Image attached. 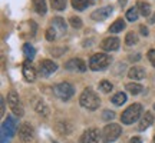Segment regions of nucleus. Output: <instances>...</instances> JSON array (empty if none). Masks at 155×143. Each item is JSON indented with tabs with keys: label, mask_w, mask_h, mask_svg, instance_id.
<instances>
[{
	"label": "nucleus",
	"mask_w": 155,
	"mask_h": 143,
	"mask_svg": "<svg viewBox=\"0 0 155 143\" xmlns=\"http://www.w3.org/2000/svg\"><path fill=\"white\" fill-rule=\"evenodd\" d=\"M112 83L111 82H108V80H102V82H99V89L104 92V93H109L112 90Z\"/></svg>",
	"instance_id": "nucleus-28"
},
{
	"label": "nucleus",
	"mask_w": 155,
	"mask_h": 143,
	"mask_svg": "<svg viewBox=\"0 0 155 143\" xmlns=\"http://www.w3.org/2000/svg\"><path fill=\"white\" fill-rule=\"evenodd\" d=\"M154 123V115L151 113V112H145V115L141 117V120H139V126H138V130L141 132H144L145 129H148Z\"/></svg>",
	"instance_id": "nucleus-16"
},
{
	"label": "nucleus",
	"mask_w": 155,
	"mask_h": 143,
	"mask_svg": "<svg viewBox=\"0 0 155 143\" xmlns=\"http://www.w3.org/2000/svg\"><path fill=\"white\" fill-rule=\"evenodd\" d=\"M111 62H112V57L108 56L106 53H95L89 59V69L95 72L104 70V69H106L111 65Z\"/></svg>",
	"instance_id": "nucleus-3"
},
{
	"label": "nucleus",
	"mask_w": 155,
	"mask_h": 143,
	"mask_svg": "<svg viewBox=\"0 0 155 143\" xmlns=\"http://www.w3.org/2000/svg\"><path fill=\"white\" fill-rule=\"evenodd\" d=\"M53 93H55L56 97H59L61 100H69L75 93V89H73L71 83L63 82L53 86Z\"/></svg>",
	"instance_id": "nucleus-6"
},
{
	"label": "nucleus",
	"mask_w": 155,
	"mask_h": 143,
	"mask_svg": "<svg viewBox=\"0 0 155 143\" xmlns=\"http://www.w3.org/2000/svg\"><path fill=\"white\" fill-rule=\"evenodd\" d=\"M98 138H99L98 130L95 127H92V129H88L86 132H83L79 143H98Z\"/></svg>",
	"instance_id": "nucleus-13"
},
{
	"label": "nucleus",
	"mask_w": 155,
	"mask_h": 143,
	"mask_svg": "<svg viewBox=\"0 0 155 143\" xmlns=\"http://www.w3.org/2000/svg\"><path fill=\"white\" fill-rule=\"evenodd\" d=\"M125 29V22L122 20V19H116L115 22L111 24V27H109V32L111 33H119Z\"/></svg>",
	"instance_id": "nucleus-21"
},
{
	"label": "nucleus",
	"mask_w": 155,
	"mask_h": 143,
	"mask_svg": "<svg viewBox=\"0 0 155 143\" xmlns=\"http://www.w3.org/2000/svg\"><path fill=\"white\" fill-rule=\"evenodd\" d=\"M138 5H137V7H138V10H139V14L141 16H144V17H148L151 14V6L147 3V2H137Z\"/></svg>",
	"instance_id": "nucleus-18"
},
{
	"label": "nucleus",
	"mask_w": 155,
	"mask_h": 143,
	"mask_svg": "<svg viewBox=\"0 0 155 143\" xmlns=\"http://www.w3.org/2000/svg\"><path fill=\"white\" fill-rule=\"evenodd\" d=\"M65 69L72 72H86V65L82 59H71L65 63Z\"/></svg>",
	"instance_id": "nucleus-12"
},
{
	"label": "nucleus",
	"mask_w": 155,
	"mask_h": 143,
	"mask_svg": "<svg viewBox=\"0 0 155 143\" xmlns=\"http://www.w3.org/2000/svg\"><path fill=\"white\" fill-rule=\"evenodd\" d=\"M142 115V106L141 103H132L128 106L125 112L121 115V122L124 125H132L134 122H137Z\"/></svg>",
	"instance_id": "nucleus-2"
},
{
	"label": "nucleus",
	"mask_w": 155,
	"mask_h": 143,
	"mask_svg": "<svg viewBox=\"0 0 155 143\" xmlns=\"http://www.w3.org/2000/svg\"><path fill=\"white\" fill-rule=\"evenodd\" d=\"M137 42H138V37H137V34L134 33V32L127 33V36H125V43H127L128 46H134Z\"/></svg>",
	"instance_id": "nucleus-27"
},
{
	"label": "nucleus",
	"mask_w": 155,
	"mask_h": 143,
	"mask_svg": "<svg viewBox=\"0 0 155 143\" xmlns=\"http://www.w3.org/2000/svg\"><path fill=\"white\" fill-rule=\"evenodd\" d=\"M50 6H52V9H55V10H58V11L65 10L66 0H50Z\"/></svg>",
	"instance_id": "nucleus-25"
},
{
	"label": "nucleus",
	"mask_w": 155,
	"mask_h": 143,
	"mask_svg": "<svg viewBox=\"0 0 155 143\" xmlns=\"http://www.w3.org/2000/svg\"><path fill=\"white\" fill-rule=\"evenodd\" d=\"M114 117H115V113H114L112 110H105V112L102 113V119H104V120H106V122L112 120Z\"/></svg>",
	"instance_id": "nucleus-32"
},
{
	"label": "nucleus",
	"mask_w": 155,
	"mask_h": 143,
	"mask_svg": "<svg viewBox=\"0 0 155 143\" xmlns=\"http://www.w3.org/2000/svg\"><path fill=\"white\" fill-rule=\"evenodd\" d=\"M23 53H25V56H26V59L30 60V62H32V59H33L35 55H36L33 46H32V44H29V43H26L25 46H23Z\"/></svg>",
	"instance_id": "nucleus-24"
},
{
	"label": "nucleus",
	"mask_w": 155,
	"mask_h": 143,
	"mask_svg": "<svg viewBox=\"0 0 155 143\" xmlns=\"http://www.w3.org/2000/svg\"><path fill=\"white\" fill-rule=\"evenodd\" d=\"M154 109H155V103H154Z\"/></svg>",
	"instance_id": "nucleus-40"
},
{
	"label": "nucleus",
	"mask_w": 155,
	"mask_h": 143,
	"mask_svg": "<svg viewBox=\"0 0 155 143\" xmlns=\"http://www.w3.org/2000/svg\"><path fill=\"white\" fill-rule=\"evenodd\" d=\"M69 23H71V26L75 29H81L82 27V20H81V17H76V16H72L69 19Z\"/></svg>",
	"instance_id": "nucleus-31"
},
{
	"label": "nucleus",
	"mask_w": 155,
	"mask_h": 143,
	"mask_svg": "<svg viewBox=\"0 0 155 143\" xmlns=\"http://www.w3.org/2000/svg\"><path fill=\"white\" fill-rule=\"evenodd\" d=\"M138 16H139L138 7H131V9L127 11V20H129V22H135V20L138 19Z\"/></svg>",
	"instance_id": "nucleus-26"
},
{
	"label": "nucleus",
	"mask_w": 155,
	"mask_h": 143,
	"mask_svg": "<svg viewBox=\"0 0 155 143\" xmlns=\"http://www.w3.org/2000/svg\"><path fill=\"white\" fill-rule=\"evenodd\" d=\"M56 70H58V65H56L55 62L48 60V59L42 60L40 62V65H39V72H40V75L45 76V77L53 75Z\"/></svg>",
	"instance_id": "nucleus-8"
},
{
	"label": "nucleus",
	"mask_w": 155,
	"mask_h": 143,
	"mask_svg": "<svg viewBox=\"0 0 155 143\" xmlns=\"http://www.w3.org/2000/svg\"><path fill=\"white\" fill-rule=\"evenodd\" d=\"M0 103H2V109H0V116L5 115V97H0Z\"/></svg>",
	"instance_id": "nucleus-35"
},
{
	"label": "nucleus",
	"mask_w": 155,
	"mask_h": 143,
	"mask_svg": "<svg viewBox=\"0 0 155 143\" xmlns=\"http://www.w3.org/2000/svg\"><path fill=\"white\" fill-rule=\"evenodd\" d=\"M101 47L105 50V52H115V50L119 49V39L118 37H106L102 44H101Z\"/></svg>",
	"instance_id": "nucleus-14"
},
{
	"label": "nucleus",
	"mask_w": 155,
	"mask_h": 143,
	"mask_svg": "<svg viewBox=\"0 0 155 143\" xmlns=\"http://www.w3.org/2000/svg\"><path fill=\"white\" fill-rule=\"evenodd\" d=\"M112 11H114V7H112V6L101 7L98 10H95L94 13L91 14V17H92L94 20H96V22H102V20H105V19H108V17L111 16Z\"/></svg>",
	"instance_id": "nucleus-10"
},
{
	"label": "nucleus",
	"mask_w": 155,
	"mask_h": 143,
	"mask_svg": "<svg viewBox=\"0 0 155 143\" xmlns=\"http://www.w3.org/2000/svg\"><path fill=\"white\" fill-rule=\"evenodd\" d=\"M129 143H142V139L138 138V136H134V138L129 139Z\"/></svg>",
	"instance_id": "nucleus-34"
},
{
	"label": "nucleus",
	"mask_w": 155,
	"mask_h": 143,
	"mask_svg": "<svg viewBox=\"0 0 155 143\" xmlns=\"http://www.w3.org/2000/svg\"><path fill=\"white\" fill-rule=\"evenodd\" d=\"M33 7L36 13L39 14H46V11H48V6H46V2L45 0H33Z\"/></svg>",
	"instance_id": "nucleus-19"
},
{
	"label": "nucleus",
	"mask_w": 155,
	"mask_h": 143,
	"mask_svg": "<svg viewBox=\"0 0 155 143\" xmlns=\"http://www.w3.org/2000/svg\"><path fill=\"white\" fill-rule=\"evenodd\" d=\"M139 29H141V33L144 34V36H148V29H147V26H144V24H142Z\"/></svg>",
	"instance_id": "nucleus-36"
},
{
	"label": "nucleus",
	"mask_w": 155,
	"mask_h": 143,
	"mask_svg": "<svg viewBox=\"0 0 155 143\" xmlns=\"http://www.w3.org/2000/svg\"><path fill=\"white\" fill-rule=\"evenodd\" d=\"M23 77L29 83L35 82V79H36V70H35V67L30 60H26L23 63Z\"/></svg>",
	"instance_id": "nucleus-11"
},
{
	"label": "nucleus",
	"mask_w": 155,
	"mask_h": 143,
	"mask_svg": "<svg viewBox=\"0 0 155 143\" xmlns=\"http://www.w3.org/2000/svg\"><path fill=\"white\" fill-rule=\"evenodd\" d=\"M147 56H148V60L151 62V65L155 67V49H151Z\"/></svg>",
	"instance_id": "nucleus-33"
},
{
	"label": "nucleus",
	"mask_w": 155,
	"mask_h": 143,
	"mask_svg": "<svg viewBox=\"0 0 155 143\" xmlns=\"http://www.w3.org/2000/svg\"><path fill=\"white\" fill-rule=\"evenodd\" d=\"M125 3H127V0H119V5L121 6H125Z\"/></svg>",
	"instance_id": "nucleus-38"
},
{
	"label": "nucleus",
	"mask_w": 155,
	"mask_h": 143,
	"mask_svg": "<svg viewBox=\"0 0 155 143\" xmlns=\"http://www.w3.org/2000/svg\"><path fill=\"white\" fill-rule=\"evenodd\" d=\"M142 86L139 83H127V90L131 94H139L142 92Z\"/></svg>",
	"instance_id": "nucleus-23"
},
{
	"label": "nucleus",
	"mask_w": 155,
	"mask_h": 143,
	"mask_svg": "<svg viewBox=\"0 0 155 143\" xmlns=\"http://www.w3.org/2000/svg\"><path fill=\"white\" fill-rule=\"evenodd\" d=\"M121 133H122V129L119 125H116V123H109V125H106V126L104 127L101 136H102L104 143H112L121 136Z\"/></svg>",
	"instance_id": "nucleus-5"
},
{
	"label": "nucleus",
	"mask_w": 155,
	"mask_h": 143,
	"mask_svg": "<svg viewBox=\"0 0 155 143\" xmlns=\"http://www.w3.org/2000/svg\"><path fill=\"white\" fill-rule=\"evenodd\" d=\"M58 39V33H56V30L52 26H50L48 30H46V40H49V42H53Z\"/></svg>",
	"instance_id": "nucleus-30"
},
{
	"label": "nucleus",
	"mask_w": 155,
	"mask_h": 143,
	"mask_svg": "<svg viewBox=\"0 0 155 143\" xmlns=\"http://www.w3.org/2000/svg\"><path fill=\"white\" fill-rule=\"evenodd\" d=\"M150 23H155V13L152 14V17L150 19Z\"/></svg>",
	"instance_id": "nucleus-37"
},
{
	"label": "nucleus",
	"mask_w": 155,
	"mask_h": 143,
	"mask_svg": "<svg viewBox=\"0 0 155 143\" xmlns=\"http://www.w3.org/2000/svg\"><path fill=\"white\" fill-rule=\"evenodd\" d=\"M111 102L115 106H122L125 102H127V94L124 93V92H118V93H115L111 97Z\"/></svg>",
	"instance_id": "nucleus-20"
},
{
	"label": "nucleus",
	"mask_w": 155,
	"mask_h": 143,
	"mask_svg": "<svg viewBox=\"0 0 155 143\" xmlns=\"http://www.w3.org/2000/svg\"><path fill=\"white\" fill-rule=\"evenodd\" d=\"M16 129H17V120L15 117L7 116V119L2 125V143L9 142V139H12L15 136Z\"/></svg>",
	"instance_id": "nucleus-4"
},
{
	"label": "nucleus",
	"mask_w": 155,
	"mask_h": 143,
	"mask_svg": "<svg viewBox=\"0 0 155 143\" xmlns=\"http://www.w3.org/2000/svg\"><path fill=\"white\" fill-rule=\"evenodd\" d=\"M154 143H155V136H154Z\"/></svg>",
	"instance_id": "nucleus-39"
},
{
	"label": "nucleus",
	"mask_w": 155,
	"mask_h": 143,
	"mask_svg": "<svg viewBox=\"0 0 155 143\" xmlns=\"http://www.w3.org/2000/svg\"><path fill=\"white\" fill-rule=\"evenodd\" d=\"M50 26L56 30V33H58V36H63V34L66 33V23H65V20L62 19V17H55L52 22H50Z\"/></svg>",
	"instance_id": "nucleus-15"
},
{
	"label": "nucleus",
	"mask_w": 155,
	"mask_h": 143,
	"mask_svg": "<svg viewBox=\"0 0 155 143\" xmlns=\"http://www.w3.org/2000/svg\"><path fill=\"white\" fill-rule=\"evenodd\" d=\"M128 76L131 77L132 80H141V79H144L145 77V70L142 69V67H139V66H134V67L129 69Z\"/></svg>",
	"instance_id": "nucleus-17"
},
{
	"label": "nucleus",
	"mask_w": 155,
	"mask_h": 143,
	"mask_svg": "<svg viewBox=\"0 0 155 143\" xmlns=\"http://www.w3.org/2000/svg\"><path fill=\"white\" fill-rule=\"evenodd\" d=\"M36 110H38V113H40L42 116H48V115H49L48 106L45 105L43 102H38V105H36Z\"/></svg>",
	"instance_id": "nucleus-29"
},
{
	"label": "nucleus",
	"mask_w": 155,
	"mask_h": 143,
	"mask_svg": "<svg viewBox=\"0 0 155 143\" xmlns=\"http://www.w3.org/2000/svg\"><path fill=\"white\" fill-rule=\"evenodd\" d=\"M35 136V130L30 123H22L19 127V138L22 139L23 142H30Z\"/></svg>",
	"instance_id": "nucleus-9"
},
{
	"label": "nucleus",
	"mask_w": 155,
	"mask_h": 143,
	"mask_svg": "<svg viewBox=\"0 0 155 143\" xmlns=\"http://www.w3.org/2000/svg\"><path fill=\"white\" fill-rule=\"evenodd\" d=\"M79 103L88 110H96L101 106V99L99 96L95 93L91 87H86L81 94V99H79Z\"/></svg>",
	"instance_id": "nucleus-1"
},
{
	"label": "nucleus",
	"mask_w": 155,
	"mask_h": 143,
	"mask_svg": "<svg viewBox=\"0 0 155 143\" xmlns=\"http://www.w3.org/2000/svg\"><path fill=\"white\" fill-rule=\"evenodd\" d=\"M91 5V0H72V7L75 10L82 11Z\"/></svg>",
	"instance_id": "nucleus-22"
},
{
	"label": "nucleus",
	"mask_w": 155,
	"mask_h": 143,
	"mask_svg": "<svg viewBox=\"0 0 155 143\" xmlns=\"http://www.w3.org/2000/svg\"><path fill=\"white\" fill-rule=\"evenodd\" d=\"M7 103L10 106V110L13 112V115L19 116V117H22V116L25 115L22 102L19 99V94H17L15 90H10V92L7 93Z\"/></svg>",
	"instance_id": "nucleus-7"
}]
</instances>
